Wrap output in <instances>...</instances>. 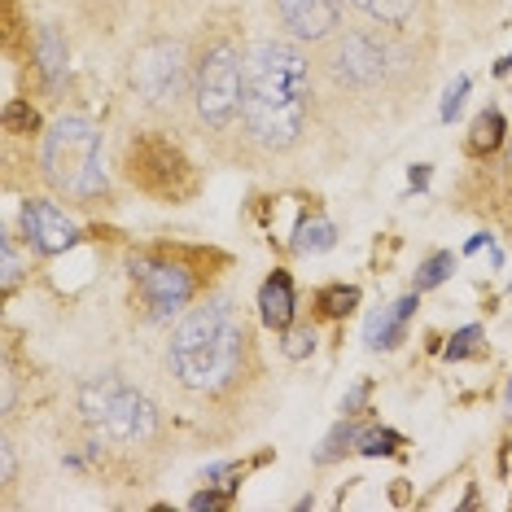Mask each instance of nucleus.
Listing matches in <instances>:
<instances>
[{
  "mask_svg": "<svg viewBox=\"0 0 512 512\" xmlns=\"http://www.w3.org/2000/svg\"><path fill=\"white\" fill-rule=\"evenodd\" d=\"M132 84L136 92L149 101V106H167V101H180L184 88H193V66L184 62V49L171 40H154L136 53L132 62Z\"/></svg>",
  "mask_w": 512,
  "mask_h": 512,
  "instance_id": "nucleus-7",
  "label": "nucleus"
},
{
  "mask_svg": "<svg viewBox=\"0 0 512 512\" xmlns=\"http://www.w3.org/2000/svg\"><path fill=\"white\" fill-rule=\"evenodd\" d=\"M79 407H84V416L101 429V434H110L119 442H141V438L154 434V425H158L154 403H149L141 390L127 386V381H119V377L84 381V390H79Z\"/></svg>",
  "mask_w": 512,
  "mask_h": 512,
  "instance_id": "nucleus-5",
  "label": "nucleus"
},
{
  "mask_svg": "<svg viewBox=\"0 0 512 512\" xmlns=\"http://www.w3.org/2000/svg\"><path fill=\"white\" fill-rule=\"evenodd\" d=\"M359 442H364L368 456H377V451H394V434H364Z\"/></svg>",
  "mask_w": 512,
  "mask_h": 512,
  "instance_id": "nucleus-24",
  "label": "nucleus"
},
{
  "mask_svg": "<svg viewBox=\"0 0 512 512\" xmlns=\"http://www.w3.org/2000/svg\"><path fill=\"white\" fill-rule=\"evenodd\" d=\"M5 132H36V110L27 106V101H9L5 110Z\"/></svg>",
  "mask_w": 512,
  "mask_h": 512,
  "instance_id": "nucleus-18",
  "label": "nucleus"
},
{
  "mask_svg": "<svg viewBox=\"0 0 512 512\" xmlns=\"http://www.w3.org/2000/svg\"><path fill=\"white\" fill-rule=\"evenodd\" d=\"M355 289H346V285H333V289H324V294H320V307L324 311H329V316H346V311H351L355 307Z\"/></svg>",
  "mask_w": 512,
  "mask_h": 512,
  "instance_id": "nucleus-19",
  "label": "nucleus"
},
{
  "mask_svg": "<svg viewBox=\"0 0 512 512\" xmlns=\"http://www.w3.org/2000/svg\"><path fill=\"white\" fill-rule=\"evenodd\" d=\"M394 71H399V53H394L390 36H381L377 27H355L333 44L329 53V75L337 88L351 92H377L386 88Z\"/></svg>",
  "mask_w": 512,
  "mask_h": 512,
  "instance_id": "nucleus-6",
  "label": "nucleus"
},
{
  "mask_svg": "<svg viewBox=\"0 0 512 512\" xmlns=\"http://www.w3.org/2000/svg\"><path fill=\"white\" fill-rule=\"evenodd\" d=\"M193 110L202 127L228 132V127L246 123V57L237 44L219 40L193 62Z\"/></svg>",
  "mask_w": 512,
  "mask_h": 512,
  "instance_id": "nucleus-4",
  "label": "nucleus"
},
{
  "mask_svg": "<svg viewBox=\"0 0 512 512\" xmlns=\"http://www.w3.org/2000/svg\"><path fill=\"white\" fill-rule=\"evenodd\" d=\"M307 351H316V329H294V333H289V342H285V355L302 359Z\"/></svg>",
  "mask_w": 512,
  "mask_h": 512,
  "instance_id": "nucleus-20",
  "label": "nucleus"
},
{
  "mask_svg": "<svg viewBox=\"0 0 512 512\" xmlns=\"http://www.w3.org/2000/svg\"><path fill=\"white\" fill-rule=\"evenodd\" d=\"M259 307H263V320L272 324V329H289V320H294V281H289V272L267 276Z\"/></svg>",
  "mask_w": 512,
  "mask_h": 512,
  "instance_id": "nucleus-11",
  "label": "nucleus"
},
{
  "mask_svg": "<svg viewBox=\"0 0 512 512\" xmlns=\"http://www.w3.org/2000/svg\"><path fill=\"white\" fill-rule=\"evenodd\" d=\"M132 281H136V294L149 307L154 320H167L176 316L184 302L193 298V276L176 263H158V259H136L132 263Z\"/></svg>",
  "mask_w": 512,
  "mask_h": 512,
  "instance_id": "nucleus-8",
  "label": "nucleus"
},
{
  "mask_svg": "<svg viewBox=\"0 0 512 512\" xmlns=\"http://www.w3.org/2000/svg\"><path fill=\"white\" fill-rule=\"evenodd\" d=\"M44 176L57 193L75 197V202H92L106 193V171H101V132L79 114L53 123L44 136Z\"/></svg>",
  "mask_w": 512,
  "mask_h": 512,
  "instance_id": "nucleus-3",
  "label": "nucleus"
},
{
  "mask_svg": "<svg viewBox=\"0 0 512 512\" xmlns=\"http://www.w3.org/2000/svg\"><path fill=\"white\" fill-rule=\"evenodd\" d=\"M451 267H456V259L451 254H434L425 267H421V276H416V289H434V285H442L451 276Z\"/></svg>",
  "mask_w": 512,
  "mask_h": 512,
  "instance_id": "nucleus-17",
  "label": "nucleus"
},
{
  "mask_svg": "<svg viewBox=\"0 0 512 512\" xmlns=\"http://www.w3.org/2000/svg\"><path fill=\"white\" fill-rule=\"evenodd\" d=\"M351 5L364 9L368 18L386 22V27H403V22H412V14H416V5H421V0H351Z\"/></svg>",
  "mask_w": 512,
  "mask_h": 512,
  "instance_id": "nucleus-13",
  "label": "nucleus"
},
{
  "mask_svg": "<svg viewBox=\"0 0 512 512\" xmlns=\"http://www.w3.org/2000/svg\"><path fill=\"white\" fill-rule=\"evenodd\" d=\"M477 337H482L477 329H464V333H456V337H451V346H447V355H451V359H464V355H469L473 346H477Z\"/></svg>",
  "mask_w": 512,
  "mask_h": 512,
  "instance_id": "nucleus-22",
  "label": "nucleus"
},
{
  "mask_svg": "<svg viewBox=\"0 0 512 512\" xmlns=\"http://www.w3.org/2000/svg\"><path fill=\"white\" fill-rule=\"evenodd\" d=\"M5 289H14L18 285V276H22V263H18V250H14V237H5Z\"/></svg>",
  "mask_w": 512,
  "mask_h": 512,
  "instance_id": "nucleus-21",
  "label": "nucleus"
},
{
  "mask_svg": "<svg viewBox=\"0 0 512 512\" xmlns=\"http://www.w3.org/2000/svg\"><path fill=\"white\" fill-rule=\"evenodd\" d=\"M499 141H504V119H499V110H482L473 119V136H469V149L473 154H491V149H499Z\"/></svg>",
  "mask_w": 512,
  "mask_h": 512,
  "instance_id": "nucleus-14",
  "label": "nucleus"
},
{
  "mask_svg": "<svg viewBox=\"0 0 512 512\" xmlns=\"http://www.w3.org/2000/svg\"><path fill=\"white\" fill-rule=\"evenodd\" d=\"M40 71L49 75V84H57L62 71H66V44H62V36H57L53 27L40 31Z\"/></svg>",
  "mask_w": 512,
  "mask_h": 512,
  "instance_id": "nucleus-15",
  "label": "nucleus"
},
{
  "mask_svg": "<svg viewBox=\"0 0 512 512\" xmlns=\"http://www.w3.org/2000/svg\"><path fill=\"white\" fill-rule=\"evenodd\" d=\"M311 119V62L302 49L267 40L246 57V132L263 149H294Z\"/></svg>",
  "mask_w": 512,
  "mask_h": 512,
  "instance_id": "nucleus-1",
  "label": "nucleus"
},
{
  "mask_svg": "<svg viewBox=\"0 0 512 512\" xmlns=\"http://www.w3.org/2000/svg\"><path fill=\"white\" fill-rule=\"evenodd\" d=\"M22 232H27V241L40 254H62L75 241V224L49 197H31V202L22 206Z\"/></svg>",
  "mask_w": 512,
  "mask_h": 512,
  "instance_id": "nucleus-10",
  "label": "nucleus"
},
{
  "mask_svg": "<svg viewBox=\"0 0 512 512\" xmlns=\"http://www.w3.org/2000/svg\"><path fill=\"white\" fill-rule=\"evenodd\" d=\"M294 246H298L302 254H320V250H329V246H333V224H324V219H311V224H302V232H298Z\"/></svg>",
  "mask_w": 512,
  "mask_h": 512,
  "instance_id": "nucleus-16",
  "label": "nucleus"
},
{
  "mask_svg": "<svg viewBox=\"0 0 512 512\" xmlns=\"http://www.w3.org/2000/svg\"><path fill=\"white\" fill-rule=\"evenodd\" d=\"M246 346H250V329L232 302L219 298L206 302V307H193L171 333V351H167L171 377L184 390L215 394L232 386V377L241 372V359H246Z\"/></svg>",
  "mask_w": 512,
  "mask_h": 512,
  "instance_id": "nucleus-2",
  "label": "nucleus"
},
{
  "mask_svg": "<svg viewBox=\"0 0 512 512\" xmlns=\"http://www.w3.org/2000/svg\"><path fill=\"white\" fill-rule=\"evenodd\" d=\"M464 88H469V79H456V84H451L447 101H442V119H451V114L460 110V97H464Z\"/></svg>",
  "mask_w": 512,
  "mask_h": 512,
  "instance_id": "nucleus-23",
  "label": "nucleus"
},
{
  "mask_svg": "<svg viewBox=\"0 0 512 512\" xmlns=\"http://www.w3.org/2000/svg\"><path fill=\"white\" fill-rule=\"evenodd\" d=\"M416 311V298H399L394 307H386L381 316H372L368 324V346H399L403 342V329Z\"/></svg>",
  "mask_w": 512,
  "mask_h": 512,
  "instance_id": "nucleus-12",
  "label": "nucleus"
},
{
  "mask_svg": "<svg viewBox=\"0 0 512 512\" xmlns=\"http://www.w3.org/2000/svg\"><path fill=\"white\" fill-rule=\"evenodd\" d=\"M276 9H281V22L294 40L320 44L342 27L346 0H276Z\"/></svg>",
  "mask_w": 512,
  "mask_h": 512,
  "instance_id": "nucleus-9",
  "label": "nucleus"
}]
</instances>
